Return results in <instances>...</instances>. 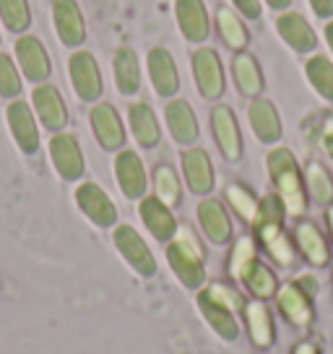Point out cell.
I'll use <instances>...</instances> for the list:
<instances>
[{
    "label": "cell",
    "instance_id": "1",
    "mask_svg": "<svg viewBox=\"0 0 333 354\" xmlns=\"http://www.w3.org/2000/svg\"><path fill=\"white\" fill-rule=\"evenodd\" d=\"M266 167H268V177L274 180L276 185V196L281 198L287 214L292 216H302L307 211V188H305V175H302L300 165L294 154L284 149V146H276L271 149L266 156Z\"/></svg>",
    "mask_w": 333,
    "mask_h": 354
},
{
    "label": "cell",
    "instance_id": "2",
    "mask_svg": "<svg viewBox=\"0 0 333 354\" xmlns=\"http://www.w3.org/2000/svg\"><path fill=\"white\" fill-rule=\"evenodd\" d=\"M166 261L182 287L200 289L206 284V253L190 227H178L175 237L166 243Z\"/></svg>",
    "mask_w": 333,
    "mask_h": 354
},
{
    "label": "cell",
    "instance_id": "3",
    "mask_svg": "<svg viewBox=\"0 0 333 354\" xmlns=\"http://www.w3.org/2000/svg\"><path fill=\"white\" fill-rule=\"evenodd\" d=\"M112 243L117 248V253L122 255V261L133 268L141 277H154L156 274V258L151 253V248L146 245V240L135 232L131 224H120L112 232Z\"/></svg>",
    "mask_w": 333,
    "mask_h": 354
},
{
    "label": "cell",
    "instance_id": "4",
    "mask_svg": "<svg viewBox=\"0 0 333 354\" xmlns=\"http://www.w3.org/2000/svg\"><path fill=\"white\" fill-rule=\"evenodd\" d=\"M68 73H70V84L76 88L78 100L81 102H97L104 91V81H102V71L97 57L86 53V50H78L68 60Z\"/></svg>",
    "mask_w": 333,
    "mask_h": 354
},
{
    "label": "cell",
    "instance_id": "5",
    "mask_svg": "<svg viewBox=\"0 0 333 354\" xmlns=\"http://www.w3.org/2000/svg\"><path fill=\"white\" fill-rule=\"evenodd\" d=\"M193 73H196V84L203 100H219L227 88V78H224L222 57L216 55L211 47H200L193 55Z\"/></svg>",
    "mask_w": 333,
    "mask_h": 354
},
{
    "label": "cell",
    "instance_id": "6",
    "mask_svg": "<svg viewBox=\"0 0 333 354\" xmlns=\"http://www.w3.org/2000/svg\"><path fill=\"white\" fill-rule=\"evenodd\" d=\"M50 159L55 165L57 175L63 177V180H68V183L84 177L86 162H84V151L78 146L76 136H70V133H55L50 138Z\"/></svg>",
    "mask_w": 333,
    "mask_h": 354
},
{
    "label": "cell",
    "instance_id": "7",
    "mask_svg": "<svg viewBox=\"0 0 333 354\" xmlns=\"http://www.w3.org/2000/svg\"><path fill=\"white\" fill-rule=\"evenodd\" d=\"M76 203H78V209L84 211V216H86L91 224L102 227V230L117 224V209H115L112 198L97 185V183H81L76 188Z\"/></svg>",
    "mask_w": 333,
    "mask_h": 354
},
{
    "label": "cell",
    "instance_id": "8",
    "mask_svg": "<svg viewBox=\"0 0 333 354\" xmlns=\"http://www.w3.org/2000/svg\"><path fill=\"white\" fill-rule=\"evenodd\" d=\"M115 180H117L125 198H144L146 188H149V177H146V167L141 162V156L131 151V149H120L117 156H115Z\"/></svg>",
    "mask_w": 333,
    "mask_h": 354
},
{
    "label": "cell",
    "instance_id": "9",
    "mask_svg": "<svg viewBox=\"0 0 333 354\" xmlns=\"http://www.w3.org/2000/svg\"><path fill=\"white\" fill-rule=\"evenodd\" d=\"M211 128L216 146L227 162H240L242 159V133L234 112L227 104H216L211 110Z\"/></svg>",
    "mask_w": 333,
    "mask_h": 354
},
{
    "label": "cell",
    "instance_id": "10",
    "mask_svg": "<svg viewBox=\"0 0 333 354\" xmlns=\"http://www.w3.org/2000/svg\"><path fill=\"white\" fill-rule=\"evenodd\" d=\"M91 131L104 151H120L125 149V125H122L117 110L110 102H99L91 107Z\"/></svg>",
    "mask_w": 333,
    "mask_h": 354
},
{
    "label": "cell",
    "instance_id": "11",
    "mask_svg": "<svg viewBox=\"0 0 333 354\" xmlns=\"http://www.w3.org/2000/svg\"><path fill=\"white\" fill-rule=\"evenodd\" d=\"M32 104L37 118L42 120L50 133H63L68 125V107L63 102V94L53 84H39L32 94Z\"/></svg>",
    "mask_w": 333,
    "mask_h": 354
},
{
    "label": "cell",
    "instance_id": "12",
    "mask_svg": "<svg viewBox=\"0 0 333 354\" xmlns=\"http://www.w3.org/2000/svg\"><path fill=\"white\" fill-rule=\"evenodd\" d=\"M6 120H8L13 141L19 144L23 154H37V149H39V128H37L32 107L23 100H13L8 104V110H6Z\"/></svg>",
    "mask_w": 333,
    "mask_h": 354
},
{
    "label": "cell",
    "instance_id": "13",
    "mask_svg": "<svg viewBox=\"0 0 333 354\" xmlns=\"http://www.w3.org/2000/svg\"><path fill=\"white\" fill-rule=\"evenodd\" d=\"M16 60L21 66L23 76L34 81V84H45L50 73H53L45 44L39 42L37 37H32V34H23V37L16 39Z\"/></svg>",
    "mask_w": 333,
    "mask_h": 354
},
{
    "label": "cell",
    "instance_id": "14",
    "mask_svg": "<svg viewBox=\"0 0 333 354\" xmlns=\"http://www.w3.org/2000/svg\"><path fill=\"white\" fill-rule=\"evenodd\" d=\"M276 308L281 318L294 328H307L312 323V299L294 281L281 284L276 292Z\"/></svg>",
    "mask_w": 333,
    "mask_h": 354
},
{
    "label": "cell",
    "instance_id": "15",
    "mask_svg": "<svg viewBox=\"0 0 333 354\" xmlns=\"http://www.w3.org/2000/svg\"><path fill=\"white\" fill-rule=\"evenodd\" d=\"M242 321L250 342L256 344L258 349H268L271 344L276 342V326H274V315H271V308L266 305V299L245 302Z\"/></svg>",
    "mask_w": 333,
    "mask_h": 354
},
{
    "label": "cell",
    "instance_id": "16",
    "mask_svg": "<svg viewBox=\"0 0 333 354\" xmlns=\"http://www.w3.org/2000/svg\"><path fill=\"white\" fill-rule=\"evenodd\" d=\"M182 175H185V183H188L190 193L196 196H209L213 190V165L211 156L206 154L203 149H185L182 156Z\"/></svg>",
    "mask_w": 333,
    "mask_h": 354
},
{
    "label": "cell",
    "instance_id": "17",
    "mask_svg": "<svg viewBox=\"0 0 333 354\" xmlns=\"http://www.w3.org/2000/svg\"><path fill=\"white\" fill-rule=\"evenodd\" d=\"M149 78L159 97H175L180 88V71L175 66V57L166 47H154L149 53Z\"/></svg>",
    "mask_w": 333,
    "mask_h": 354
},
{
    "label": "cell",
    "instance_id": "18",
    "mask_svg": "<svg viewBox=\"0 0 333 354\" xmlns=\"http://www.w3.org/2000/svg\"><path fill=\"white\" fill-rule=\"evenodd\" d=\"M53 19H55V29L60 42L68 47H78L86 39V24H84V13L78 8L76 0H55L53 3Z\"/></svg>",
    "mask_w": 333,
    "mask_h": 354
},
{
    "label": "cell",
    "instance_id": "19",
    "mask_svg": "<svg viewBox=\"0 0 333 354\" xmlns=\"http://www.w3.org/2000/svg\"><path fill=\"white\" fill-rule=\"evenodd\" d=\"M196 214H198V224L200 230H203V234L213 245H227L232 240V219H229V214H227L222 201L203 198L198 203Z\"/></svg>",
    "mask_w": 333,
    "mask_h": 354
},
{
    "label": "cell",
    "instance_id": "20",
    "mask_svg": "<svg viewBox=\"0 0 333 354\" xmlns=\"http://www.w3.org/2000/svg\"><path fill=\"white\" fill-rule=\"evenodd\" d=\"M138 214H141L146 230L154 234L159 243H169L178 232V219H175L172 209L164 206L156 196H144L138 203Z\"/></svg>",
    "mask_w": 333,
    "mask_h": 354
},
{
    "label": "cell",
    "instance_id": "21",
    "mask_svg": "<svg viewBox=\"0 0 333 354\" xmlns=\"http://www.w3.org/2000/svg\"><path fill=\"white\" fill-rule=\"evenodd\" d=\"M175 16H178L180 32L190 42H206L211 34V21L203 0H178L175 3Z\"/></svg>",
    "mask_w": 333,
    "mask_h": 354
},
{
    "label": "cell",
    "instance_id": "22",
    "mask_svg": "<svg viewBox=\"0 0 333 354\" xmlns=\"http://www.w3.org/2000/svg\"><path fill=\"white\" fill-rule=\"evenodd\" d=\"M247 118H250V128L256 133V138L260 144H276L278 138H281V118H278V110L276 104L271 100H256L250 102V107H247Z\"/></svg>",
    "mask_w": 333,
    "mask_h": 354
},
{
    "label": "cell",
    "instance_id": "23",
    "mask_svg": "<svg viewBox=\"0 0 333 354\" xmlns=\"http://www.w3.org/2000/svg\"><path fill=\"white\" fill-rule=\"evenodd\" d=\"M196 305H198L200 318L209 323V328H211L222 342H234V339L240 336V321H237V313L222 308L219 302L209 299L203 292H198Z\"/></svg>",
    "mask_w": 333,
    "mask_h": 354
},
{
    "label": "cell",
    "instance_id": "24",
    "mask_svg": "<svg viewBox=\"0 0 333 354\" xmlns=\"http://www.w3.org/2000/svg\"><path fill=\"white\" fill-rule=\"evenodd\" d=\"M258 240L263 245V250L271 255V261L276 266H294V258H297V245L292 243V237L287 234L284 224H258L256 227Z\"/></svg>",
    "mask_w": 333,
    "mask_h": 354
},
{
    "label": "cell",
    "instance_id": "25",
    "mask_svg": "<svg viewBox=\"0 0 333 354\" xmlns=\"http://www.w3.org/2000/svg\"><path fill=\"white\" fill-rule=\"evenodd\" d=\"M276 29L281 34V39L292 50H297V53H312L318 47V34H315V29L307 24V19L302 13H294V11L281 13L276 21Z\"/></svg>",
    "mask_w": 333,
    "mask_h": 354
},
{
    "label": "cell",
    "instance_id": "26",
    "mask_svg": "<svg viewBox=\"0 0 333 354\" xmlns=\"http://www.w3.org/2000/svg\"><path fill=\"white\" fill-rule=\"evenodd\" d=\"M166 128L172 133V138L182 146H190L198 141V118L185 100H172L166 104Z\"/></svg>",
    "mask_w": 333,
    "mask_h": 354
},
{
    "label": "cell",
    "instance_id": "27",
    "mask_svg": "<svg viewBox=\"0 0 333 354\" xmlns=\"http://www.w3.org/2000/svg\"><path fill=\"white\" fill-rule=\"evenodd\" d=\"M294 245L305 255V261L310 266H315V268H323V266H328V261H331V248H328L323 232L312 221H300L294 227Z\"/></svg>",
    "mask_w": 333,
    "mask_h": 354
},
{
    "label": "cell",
    "instance_id": "28",
    "mask_svg": "<svg viewBox=\"0 0 333 354\" xmlns=\"http://www.w3.org/2000/svg\"><path fill=\"white\" fill-rule=\"evenodd\" d=\"M128 122H131V131H133L138 146L144 149H154L162 141V128L156 120L154 110L146 104V102H135L128 107Z\"/></svg>",
    "mask_w": 333,
    "mask_h": 354
},
{
    "label": "cell",
    "instance_id": "29",
    "mask_svg": "<svg viewBox=\"0 0 333 354\" xmlns=\"http://www.w3.org/2000/svg\"><path fill=\"white\" fill-rule=\"evenodd\" d=\"M232 73H234V84H237L242 97H250V100L260 97L266 81H263V71H260L256 57L247 55V53H240L232 60Z\"/></svg>",
    "mask_w": 333,
    "mask_h": 354
},
{
    "label": "cell",
    "instance_id": "30",
    "mask_svg": "<svg viewBox=\"0 0 333 354\" xmlns=\"http://www.w3.org/2000/svg\"><path fill=\"white\" fill-rule=\"evenodd\" d=\"M115 81L122 97H133L141 91V63L131 47H120L115 53Z\"/></svg>",
    "mask_w": 333,
    "mask_h": 354
},
{
    "label": "cell",
    "instance_id": "31",
    "mask_svg": "<svg viewBox=\"0 0 333 354\" xmlns=\"http://www.w3.org/2000/svg\"><path fill=\"white\" fill-rule=\"evenodd\" d=\"M240 284H242V287H247V292H250L256 299L276 297V292H278L276 274H274V271H271L263 261H256V263L250 266Z\"/></svg>",
    "mask_w": 333,
    "mask_h": 354
},
{
    "label": "cell",
    "instance_id": "32",
    "mask_svg": "<svg viewBox=\"0 0 333 354\" xmlns=\"http://www.w3.org/2000/svg\"><path fill=\"white\" fill-rule=\"evenodd\" d=\"M302 175H305V188H307V196H310L315 203H321V206H331L333 203V177H331V172H328L321 162H310Z\"/></svg>",
    "mask_w": 333,
    "mask_h": 354
},
{
    "label": "cell",
    "instance_id": "33",
    "mask_svg": "<svg viewBox=\"0 0 333 354\" xmlns=\"http://www.w3.org/2000/svg\"><path fill=\"white\" fill-rule=\"evenodd\" d=\"M216 24H219V34H222L224 42L229 44L232 50H237V53H242L247 42H250V32H247L242 19L234 11H229L227 6H222L216 11Z\"/></svg>",
    "mask_w": 333,
    "mask_h": 354
},
{
    "label": "cell",
    "instance_id": "34",
    "mask_svg": "<svg viewBox=\"0 0 333 354\" xmlns=\"http://www.w3.org/2000/svg\"><path fill=\"white\" fill-rule=\"evenodd\" d=\"M154 196L164 206H169V209L180 206V201H182V183H180L175 167L159 165L154 169Z\"/></svg>",
    "mask_w": 333,
    "mask_h": 354
},
{
    "label": "cell",
    "instance_id": "35",
    "mask_svg": "<svg viewBox=\"0 0 333 354\" xmlns=\"http://www.w3.org/2000/svg\"><path fill=\"white\" fill-rule=\"evenodd\" d=\"M224 196L229 201V206L237 211V216L245 221V224H256L258 219V209H260V198L250 188H245L242 183H229Z\"/></svg>",
    "mask_w": 333,
    "mask_h": 354
},
{
    "label": "cell",
    "instance_id": "36",
    "mask_svg": "<svg viewBox=\"0 0 333 354\" xmlns=\"http://www.w3.org/2000/svg\"><path fill=\"white\" fill-rule=\"evenodd\" d=\"M305 73L312 88L321 94L325 102H333V63L323 55H312L305 63Z\"/></svg>",
    "mask_w": 333,
    "mask_h": 354
},
{
    "label": "cell",
    "instance_id": "37",
    "mask_svg": "<svg viewBox=\"0 0 333 354\" xmlns=\"http://www.w3.org/2000/svg\"><path fill=\"white\" fill-rule=\"evenodd\" d=\"M258 261V248L256 240L250 234H242L237 243H234L232 253H229V277L234 281H242V277L247 274V268Z\"/></svg>",
    "mask_w": 333,
    "mask_h": 354
},
{
    "label": "cell",
    "instance_id": "38",
    "mask_svg": "<svg viewBox=\"0 0 333 354\" xmlns=\"http://www.w3.org/2000/svg\"><path fill=\"white\" fill-rule=\"evenodd\" d=\"M0 19L11 32L21 34L32 26L29 0H0Z\"/></svg>",
    "mask_w": 333,
    "mask_h": 354
},
{
    "label": "cell",
    "instance_id": "39",
    "mask_svg": "<svg viewBox=\"0 0 333 354\" xmlns=\"http://www.w3.org/2000/svg\"><path fill=\"white\" fill-rule=\"evenodd\" d=\"M200 292H203L209 299H213V302H219L222 308L237 313V315L245 310V297L232 287V284H227V281H211V284H203Z\"/></svg>",
    "mask_w": 333,
    "mask_h": 354
},
{
    "label": "cell",
    "instance_id": "40",
    "mask_svg": "<svg viewBox=\"0 0 333 354\" xmlns=\"http://www.w3.org/2000/svg\"><path fill=\"white\" fill-rule=\"evenodd\" d=\"M19 94H21V76H19V68L13 66L11 55H3V53H0V97L16 100Z\"/></svg>",
    "mask_w": 333,
    "mask_h": 354
},
{
    "label": "cell",
    "instance_id": "41",
    "mask_svg": "<svg viewBox=\"0 0 333 354\" xmlns=\"http://www.w3.org/2000/svg\"><path fill=\"white\" fill-rule=\"evenodd\" d=\"M284 216H287V209L278 198L276 193H268L266 198H260V209H258V219L253 227L258 224H284Z\"/></svg>",
    "mask_w": 333,
    "mask_h": 354
},
{
    "label": "cell",
    "instance_id": "42",
    "mask_svg": "<svg viewBox=\"0 0 333 354\" xmlns=\"http://www.w3.org/2000/svg\"><path fill=\"white\" fill-rule=\"evenodd\" d=\"M232 3L245 19H258L260 16V0H232Z\"/></svg>",
    "mask_w": 333,
    "mask_h": 354
},
{
    "label": "cell",
    "instance_id": "43",
    "mask_svg": "<svg viewBox=\"0 0 333 354\" xmlns=\"http://www.w3.org/2000/svg\"><path fill=\"white\" fill-rule=\"evenodd\" d=\"M294 284H297V287H300L310 299L321 292V284H318V279L312 277V274H302V277H297V279H294Z\"/></svg>",
    "mask_w": 333,
    "mask_h": 354
},
{
    "label": "cell",
    "instance_id": "44",
    "mask_svg": "<svg viewBox=\"0 0 333 354\" xmlns=\"http://www.w3.org/2000/svg\"><path fill=\"white\" fill-rule=\"evenodd\" d=\"M312 11L318 13L321 19H328V16H333V0H310Z\"/></svg>",
    "mask_w": 333,
    "mask_h": 354
},
{
    "label": "cell",
    "instance_id": "45",
    "mask_svg": "<svg viewBox=\"0 0 333 354\" xmlns=\"http://www.w3.org/2000/svg\"><path fill=\"white\" fill-rule=\"evenodd\" d=\"M292 354H321V349H318V344L315 342H300V344H294V349H292Z\"/></svg>",
    "mask_w": 333,
    "mask_h": 354
},
{
    "label": "cell",
    "instance_id": "46",
    "mask_svg": "<svg viewBox=\"0 0 333 354\" xmlns=\"http://www.w3.org/2000/svg\"><path fill=\"white\" fill-rule=\"evenodd\" d=\"M323 146H325V151H328V156L333 159V128L328 133H325V138H323Z\"/></svg>",
    "mask_w": 333,
    "mask_h": 354
},
{
    "label": "cell",
    "instance_id": "47",
    "mask_svg": "<svg viewBox=\"0 0 333 354\" xmlns=\"http://www.w3.org/2000/svg\"><path fill=\"white\" fill-rule=\"evenodd\" d=\"M271 8H276V11H281V8H289L292 6V0H266Z\"/></svg>",
    "mask_w": 333,
    "mask_h": 354
},
{
    "label": "cell",
    "instance_id": "48",
    "mask_svg": "<svg viewBox=\"0 0 333 354\" xmlns=\"http://www.w3.org/2000/svg\"><path fill=\"white\" fill-rule=\"evenodd\" d=\"M325 39H328V47L333 50V21L325 24Z\"/></svg>",
    "mask_w": 333,
    "mask_h": 354
},
{
    "label": "cell",
    "instance_id": "49",
    "mask_svg": "<svg viewBox=\"0 0 333 354\" xmlns=\"http://www.w3.org/2000/svg\"><path fill=\"white\" fill-rule=\"evenodd\" d=\"M325 221H328V230H331V237H333V203L325 211Z\"/></svg>",
    "mask_w": 333,
    "mask_h": 354
}]
</instances>
